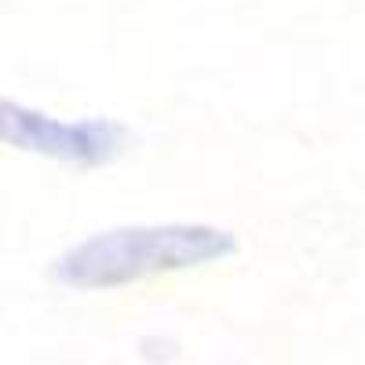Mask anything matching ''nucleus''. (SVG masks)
Here are the masks:
<instances>
[{
  "instance_id": "obj_2",
  "label": "nucleus",
  "mask_w": 365,
  "mask_h": 365,
  "mask_svg": "<svg viewBox=\"0 0 365 365\" xmlns=\"http://www.w3.org/2000/svg\"><path fill=\"white\" fill-rule=\"evenodd\" d=\"M0 135H4L8 146L44 154L66 165H81V168H103L117 161L132 139V132L110 117L55 120L19 103H0Z\"/></svg>"
},
{
  "instance_id": "obj_1",
  "label": "nucleus",
  "mask_w": 365,
  "mask_h": 365,
  "mask_svg": "<svg viewBox=\"0 0 365 365\" xmlns=\"http://www.w3.org/2000/svg\"><path fill=\"white\" fill-rule=\"evenodd\" d=\"M237 241L230 230L205 223L165 227H120L84 237L81 245L55 259V282L77 292H99L143 282L150 274L205 267L234 256Z\"/></svg>"
}]
</instances>
